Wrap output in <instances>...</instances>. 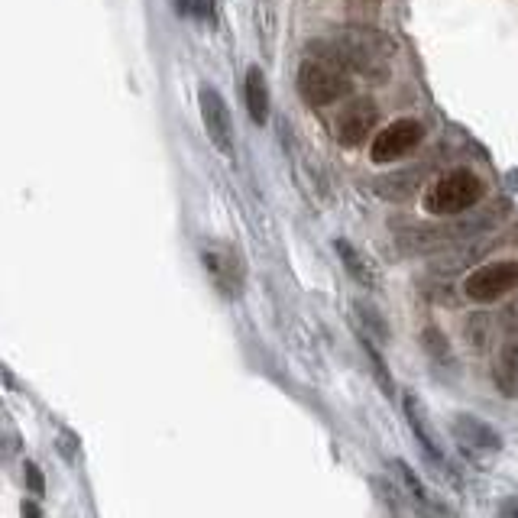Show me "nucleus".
I'll use <instances>...</instances> for the list:
<instances>
[{
	"label": "nucleus",
	"instance_id": "obj_17",
	"mask_svg": "<svg viewBox=\"0 0 518 518\" xmlns=\"http://www.w3.org/2000/svg\"><path fill=\"white\" fill-rule=\"evenodd\" d=\"M489 331H493V324H489V318H486V315H476V318H470V324H467V337L473 340V347H476V350H483V347H486Z\"/></svg>",
	"mask_w": 518,
	"mask_h": 518
},
{
	"label": "nucleus",
	"instance_id": "obj_7",
	"mask_svg": "<svg viewBox=\"0 0 518 518\" xmlns=\"http://www.w3.org/2000/svg\"><path fill=\"white\" fill-rule=\"evenodd\" d=\"M379 127V107L370 98H360V101H350L347 107H340L337 114V140L340 146L347 149H357L363 146Z\"/></svg>",
	"mask_w": 518,
	"mask_h": 518
},
{
	"label": "nucleus",
	"instance_id": "obj_20",
	"mask_svg": "<svg viewBox=\"0 0 518 518\" xmlns=\"http://www.w3.org/2000/svg\"><path fill=\"white\" fill-rule=\"evenodd\" d=\"M26 480H30L33 493H43V476H39V467H36V463H26Z\"/></svg>",
	"mask_w": 518,
	"mask_h": 518
},
{
	"label": "nucleus",
	"instance_id": "obj_10",
	"mask_svg": "<svg viewBox=\"0 0 518 518\" xmlns=\"http://www.w3.org/2000/svg\"><path fill=\"white\" fill-rule=\"evenodd\" d=\"M334 250H337V256H340V263H344V269L350 272V279L357 282L360 289H379V285H383V276H379V269H376L357 247H353L350 240L337 237V240H334Z\"/></svg>",
	"mask_w": 518,
	"mask_h": 518
},
{
	"label": "nucleus",
	"instance_id": "obj_8",
	"mask_svg": "<svg viewBox=\"0 0 518 518\" xmlns=\"http://www.w3.org/2000/svg\"><path fill=\"white\" fill-rule=\"evenodd\" d=\"M451 431L463 447H473V451H483V454H499L502 451V434L493 425H486L483 418H476V415H467V412L454 415Z\"/></svg>",
	"mask_w": 518,
	"mask_h": 518
},
{
	"label": "nucleus",
	"instance_id": "obj_11",
	"mask_svg": "<svg viewBox=\"0 0 518 518\" xmlns=\"http://www.w3.org/2000/svg\"><path fill=\"white\" fill-rule=\"evenodd\" d=\"M243 98H247V111L256 127L269 124V85L259 65L247 68V85H243Z\"/></svg>",
	"mask_w": 518,
	"mask_h": 518
},
{
	"label": "nucleus",
	"instance_id": "obj_19",
	"mask_svg": "<svg viewBox=\"0 0 518 518\" xmlns=\"http://www.w3.org/2000/svg\"><path fill=\"white\" fill-rule=\"evenodd\" d=\"M502 327H506V334H518V295L515 302H509L506 311H502Z\"/></svg>",
	"mask_w": 518,
	"mask_h": 518
},
{
	"label": "nucleus",
	"instance_id": "obj_14",
	"mask_svg": "<svg viewBox=\"0 0 518 518\" xmlns=\"http://www.w3.org/2000/svg\"><path fill=\"white\" fill-rule=\"evenodd\" d=\"M421 340H425V350L431 353V360L438 366L454 363V353H451V347H447V340H444V334L438 331V327H425V331H421Z\"/></svg>",
	"mask_w": 518,
	"mask_h": 518
},
{
	"label": "nucleus",
	"instance_id": "obj_18",
	"mask_svg": "<svg viewBox=\"0 0 518 518\" xmlns=\"http://www.w3.org/2000/svg\"><path fill=\"white\" fill-rule=\"evenodd\" d=\"M357 311H360V318H363L366 324H373V327H376V334H379V337H389V324H383V321L376 318V315H379L376 308H370V305H357Z\"/></svg>",
	"mask_w": 518,
	"mask_h": 518
},
{
	"label": "nucleus",
	"instance_id": "obj_12",
	"mask_svg": "<svg viewBox=\"0 0 518 518\" xmlns=\"http://www.w3.org/2000/svg\"><path fill=\"white\" fill-rule=\"evenodd\" d=\"M493 383L506 399H515L518 395V334H512L506 344H502L493 366Z\"/></svg>",
	"mask_w": 518,
	"mask_h": 518
},
{
	"label": "nucleus",
	"instance_id": "obj_15",
	"mask_svg": "<svg viewBox=\"0 0 518 518\" xmlns=\"http://www.w3.org/2000/svg\"><path fill=\"white\" fill-rule=\"evenodd\" d=\"M179 10L201 26H214L217 20V0H179Z\"/></svg>",
	"mask_w": 518,
	"mask_h": 518
},
{
	"label": "nucleus",
	"instance_id": "obj_3",
	"mask_svg": "<svg viewBox=\"0 0 518 518\" xmlns=\"http://www.w3.org/2000/svg\"><path fill=\"white\" fill-rule=\"evenodd\" d=\"M518 289V259H493V263L476 266L467 279H463V295L470 302H499L502 295Z\"/></svg>",
	"mask_w": 518,
	"mask_h": 518
},
{
	"label": "nucleus",
	"instance_id": "obj_9",
	"mask_svg": "<svg viewBox=\"0 0 518 518\" xmlns=\"http://www.w3.org/2000/svg\"><path fill=\"white\" fill-rule=\"evenodd\" d=\"M405 415H408V428H412V434L421 444V451H425L434 463H444V454H441L438 438H434V428H431V415H428L425 402H421L415 392L405 395Z\"/></svg>",
	"mask_w": 518,
	"mask_h": 518
},
{
	"label": "nucleus",
	"instance_id": "obj_6",
	"mask_svg": "<svg viewBox=\"0 0 518 518\" xmlns=\"http://www.w3.org/2000/svg\"><path fill=\"white\" fill-rule=\"evenodd\" d=\"M198 104H201V120H204V133H208V140L217 146V153L230 156L234 153V117H230L224 94L211 85H204L198 94Z\"/></svg>",
	"mask_w": 518,
	"mask_h": 518
},
{
	"label": "nucleus",
	"instance_id": "obj_2",
	"mask_svg": "<svg viewBox=\"0 0 518 518\" xmlns=\"http://www.w3.org/2000/svg\"><path fill=\"white\" fill-rule=\"evenodd\" d=\"M298 94L311 107H331L350 98L353 81L347 75V68H340L334 59L327 56H305L298 65Z\"/></svg>",
	"mask_w": 518,
	"mask_h": 518
},
{
	"label": "nucleus",
	"instance_id": "obj_21",
	"mask_svg": "<svg viewBox=\"0 0 518 518\" xmlns=\"http://www.w3.org/2000/svg\"><path fill=\"white\" fill-rule=\"evenodd\" d=\"M499 515H506V518H518V496L502 502V506H499Z\"/></svg>",
	"mask_w": 518,
	"mask_h": 518
},
{
	"label": "nucleus",
	"instance_id": "obj_5",
	"mask_svg": "<svg viewBox=\"0 0 518 518\" xmlns=\"http://www.w3.org/2000/svg\"><path fill=\"white\" fill-rule=\"evenodd\" d=\"M201 266L208 272V279L224 298H237L243 292V282H247V266L237 250L221 247V243H208L201 250Z\"/></svg>",
	"mask_w": 518,
	"mask_h": 518
},
{
	"label": "nucleus",
	"instance_id": "obj_1",
	"mask_svg": "<svg viewBox=\"0 0 518 518\" xmlns=\"http://www.w3.org/2000/svg\"><path fill=\"white\" fill-rule=\"evenodd\" d=\"M483 198H486V182L480 175L473 169H451L428 185L421 204H425V211L434 217H460V214H470Z\"/></svg>",
	"mask_w": 518,
	"mask_h": 518
},
{
	"label": "nucleus",
	"instance_id": "obj_13",
	"mask_svg": "<svg viewBox=\"0 0 518 518\" xmlns=\"http://www.w3.org/2000/svg\"><path fill=\"white\" fill-rule=\"evenodd\" d=\"M395 470H399V476H402L405 489H408V493H412L418 502H421V506H425L428 512H444L441 506H434V502H431V493H428V486L418 480V476L412 473V467H408L405 460H395Z\"/></svg>",
	"mask_w": 518,
	"mask_h": 518
},
{
	"label": "nucleus",
	"instance_id": "obj_4",
	"mask_svg": "<svg viewBox=\"0 0 518 518\" xmlns=\"http://www.w3.org/2000/svg\"><path fill=\"white\" fill-rule=\"evenodd\" d=\"M421 140H425V127H421V120L399 117L373 136L370 159L376 162V166H389V162H399L412 153V149H418Z\"/></svg>",
	"mask_w": 518,
	"mask_h": 518
},
{
	"label": "nucleus",
	"instance_id": "obj_16",
	"mask_svg": "<svg viewBox=\"0 0 518 518\" xmlns=\"http://www.w3.org/2000/svg\"><path fill=\"white\" fill-rule=\"evenodd\" d=\"M360 344H363V350H366V357H370V363H373V373H376V379H379V386H383L389 395L395 392V383H392V376H389V370L383 366V357H379V350L370 344V337H360Z\"/></svg>",
	"mask_w": 518,
	"mask_h": 518
}]
</instances>
